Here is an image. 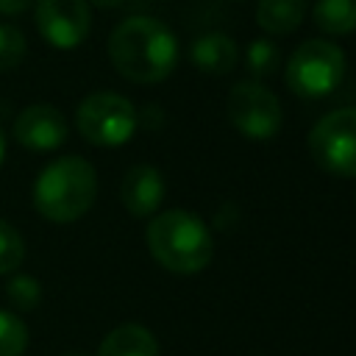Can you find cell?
<instances>
[{
  "instance_id": "1",
  "label": "cell",
  "mask_w": 356,
  "mask_h": 356,
  "mask_svg": "<svg viewBox=\"0 0 356 356\" xmlns=\"http://www.w3.org/2000/svg\"><path fill=\"white\" fill-rule=\"evenodd\" d=\"M108 58L122 78L134 83H159L178 64V42L159 19L128 17L108 36Z\"/></svg>"
},
{
  "instance_id": "2",
  "label": "cell",
  "mask_w": 356,
  "mask_h": 356,
  "mask_svg": "<svg viewBox=\"0 0 356 356\" xmlns=\"http://www.w3.org/2000/svg\"><path fill=\"white\" fill-rule=\"evenodd\" d=\"M150 256L170 273H200L214 256V242L200 217L184 209H170L153 217L145 231Z\"/></svg>"
},
{
  "instance_id": "3",
  "label": "cell",
  "mask_w": 356,
  "mask_h": 356,
  "mask_svg": "<svg viewBox=\"0 0 356 356\" xmlns=\"http://www.w3.org/2000/svg\"><path fill=\"white\" fill-rule=\"evenodd\" d=\"M97 195V172L81 156L50 161L33 184V206L50 222H72L83 217Z\"/></svg>"
},
{
  "instance_id": "4",
  "label": "cell",
  "mask_w": 356,
  "mask_h": 356,
  "mask_svg": "<svg viewBox=\"0 0 356 356\" xmlns=\"http://www.w3.org/2000/svg\"><path fill=\"white\" fill-rule=\"evenodd\" d=\"M345 75V56L328 39H306L286 64V86L306 100L331 95Z\"/></svg>"
},
{
  "instance_id": "5",
  "label": "cell",
  "mask_w": 356,
  "mask_h": 356,
  "mask_svg": "<svg viewBox=\"0 0 356 356\" xmlns=\"http://www.w3.org/2000/svg\"><path fill=\"white\" fill-rule=\"evenodd\" d=\"M78 134L100 147L125 145L136 131V108L117 92H92L75 111Z\"/></svg>"
},
{
  "instance_id": "6",
  "label": "cell",
  "mask_w": 356,
  "mask_h": 356,
  "mask_svg": "<svg viewBox=\"0 0 356 356\" xmlns=\"http://www.w3.org/2000/svg\"><path fill=\"white\" fill-rule=\"evenodd\" d=\"M309 150L325 172L356 178V108L325 114L309 134Z\"/></svg>"
},
{
  "instance_id": "7",
  "label": "cell",
  "mask_w": 356,
  "mask_h": 356,
  "mask_svg": "<svg viewBox=\"0 0 356 356\" xmlns=\"http://www.w3.org/2000/svg\"><path fill=\"white\" fill-rule=\"evenodd\" d=\"M228 120L248 139H273L281 128V103L259 81H239L225 100Z\"/></svg>"
},
{
  "instance_id": "8",
  "label": "cell",
  "mask_w": 356,
  "mask_h": 356,
  "mask_svg": "<svg viewBox=\"0 0 356 356\" xmlns=\"http://www.w3.org/2000/svg\"><path fill=\"white\" fill-rule=\"evenodd\" d=\"M36 28L42 39L58 50L78 47L92 28L86 0H36Z\"/></svg>"
},
{
  "instance_id": "9",
  "label": "cell",
  "mask_w": 356,
  "mask_h": 356,
  "mask_svg": "<svg viewBox=\"0 0 356 356\" xmlns=\"http://www.w3.org/2000/svg\"><path fill=\"white\" fill-rule=\"evenodd\" d=\"M14 139L28 150H56L67 139V120L50 103H33L14 120Z\"/></svg>"
},
{
  "instance_id": "10",
  "label": "cell",
  "mask_w": 356,
  "mask_h": 356,
  "mask_svg": "<svg viewBox=\"0 0 356 356\" xmlns=\"http://www.w3.org/2000/svg\"><path fill=\"white\" fill-rule=\"evenodd\" d=\"M164 178L156 167L150 164H136L131 167L125 175H122V184H120V200L122 206L134 214V217H147L153 214L161 200H164Z\"/></svg>"
},
{
  "instance_id": "11",
  "label": "cell",
  "mask_w": 356,
  "mask_h": 356,
  "mask_svg": "<svg viewBox=\"0 0 356 356\" xmlns=\"http://www.w3.org/2000/svg\"><path fill=\"white\" fill-rule=\"evenodd\" d=\"M239 61L236 42L225 33H206L192 44V64L206 75H228Z\"/></svg>"
},
{
  "instance_id": "12",
  "label": "cell",
  "mask_w": 356,
  "mask_h": 356,
  "mask_svg": "<svg viewBox=\"0 0 356 356\" xmlns=\"http://www.w3.org/2000/svg\"><path fill=\"white\" fill-rule=\"evenodd\" d=\"M97 356H159V342L145 325L122 323L103 337Z\"/></svg>"
},
{
  "instance_id": "13",
  "label": "cell",
  "mask_w": 356,
  "mask_h": 356,
  "mask_svg": "<svg viewBox=\"0 0 356 356\" xmlns=\"http://www.w3.org/2000/svg\"><path fill=\"white\" fill-rule=\"evenodd\" d=\"M306 17V0H259L256 22L261 31L284 36L292 33Z\"/></svg>"
},
{
  "instance_id": "14",
  "label": "cell",
  "mask_w": 356,
  "mask_h": 356,
  "mask_svg": "<svg viewBox=\"0 0 356 356\" xmlns=\"http://www.w3.org/2000/svg\"><path fill=\"white\" fill-rule=\"evenodd\" d=\"M314 22L331 36H348L356 31V0H317Z\"/></svg>"
},
{
  "instance_id": "15",
  "label": "cell",
  "mask_w": 356,
  "mask_h": 356,
  "mask_svg": "<svg viewBox=\"0 0 356 356\" xmlns=\"http://www.w3.org/2000/svg\"><path fill=\"white\" fill-rule=\"evenodd\" d=\"M28 348V325L14 314L0 309V356H22Z\"/></svg>"
},
{
  "instance_id": "16",
  "label": "cell",
  "mask_w": 356,
  "mask_h": 356,
  "mask_svg": "<svg viewBox=\"0 0 356 356\" xmlns=\"http://www.w3.org/2000/svg\"><path fill=\"white\" fill-rule=\"evenodd\" d=\"M25 50H28L25 33L17 25L0 22V72L19 67V61L25 58Z\"/></svg>"
},
{
  "instance_id": "17",
  "label": "cell",
  "mask_w": 356,
  "mask_h": 356,
  "mask_svg": "<svg viewBox=\"0 0 356 356\" xmlns=\"http://www.w3.org/2000/svg\"><path fill=\"white\" fill-rule=\"evenodd\" d=\"M22 259H25V242L19 231L11 222L0 220V275L14 273L22 264Z\"/></svg>"
},
{
  "instance_id": "18",
  "label": "cell",
  "mask_w": 356,
  "mask_h": 356,
  "mask_svg": "<svg viewBox=\"0 0 356 356\" xmlns=\"http://www.w3.org/2000/svg\"><path fill=\"white\" fill-rule=\"evenodd\" d=\"M6 298L11 300L14 309L19 312H31L39 306V298H42V289H39V281L31 278V275H14L6 286Z\"/></svg>"
},
{
  "instance_id": "19",
  "label": "cell",
  "mask_w": 356,
  "mask_h": 356,
  "mask_svg": "<svg viewBox=\"0 0 356 356\" xmlns=\"http://www.w3.org/2000/svg\"><path fill=\"white\" fill-rule=\"evenodd\" d=\"M245 61H248V67H250V72H253L256 78L273 75L275 67H278V47H275L273 42H267V39H256V42H250V47H248Z\"/></svg>"
},
{
  "instance_id": "20",
  "label": "cell",
  "mask_w": 356,
  "mask_h": 356,
  "mask_svg": "<svg viewBox=\"0 0 356 356\" xmlns=\"http://www.w3.org/2000/svg\"><path fill=\"white\" fill-rule=\"evenodd\" d=\"M33 6V0H0V14L6 17H17L22 11H28Z\"/></svg>"
},
{
  "instance_id": "21",
  "label": "cell",
  "mask_w": 356,
  "mask_h": 356,
  "mask_svg": "<svg viewBox=\"0 0 356 356\" xmlns=\"http://www.w3.org/2000/svg\"><path fill=\"white\" fill-rule=\"evenodd\" d=\"M92 6H97V8H117V6H122L125 0H89Z\"/></svg>"
},
{
  "instance_id": "22",
  "label": "cell",
  "mask_w": 356,
  "mask_h": 356,
  "mask_svg": "<svg viewBox=\"0 0 356 356\" xmlns=\"http://www.w3.org/2000/svg\"><path fill=\"white\" fill-rule=\"evenodd\" d=\"M3 156H6V139H3V131H0V161H3Z\"/></svg>"
},
{
  "instance_id": "23",
  "label": "cell",
  "mask_w": 356,
  "mask_h": 356,
  "mask_svg": "<svg viewBox=\"0 0 356 356\" xmlns=\"http://www.w3.org/2000/svg\"><path fill=\"white\" fill-rule=\"evenodd\" d=\"M64 356H83V353H64Z\"/></svg>"
}]
</instances>
